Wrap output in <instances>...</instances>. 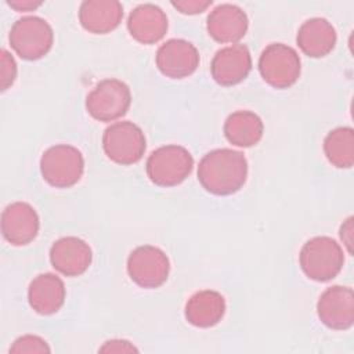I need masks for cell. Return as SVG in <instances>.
<instances>
[{"label": "cell", "instance_id": "obj_5", "mask_svg": "<svg viewBox=\"0 0 354 354\" xmlns=\"http://www.w3.org/2000/svg\"><path fill=\"white\" fill-rule=\"evenodd\" d=\"M84 171L82 152L68 144L50 147L40 159L43 178L55 188H69L79 183Z\"/></svg>", "mask_w": 354, "mask_h": 354}, {"label": "cell", "instance_id": "obj_25", "mask_svg": "<svg viewBox=\"0 0 354 354\" xmlns=\"http://www.w3.org/2000/svg\"><path fill=\"white\" fill-rule=\"evenodd\" d=\"M171 6L181 14L195 15L203 12L207 7H210L212 0H177L171 1Z\"/></svg>", "mask_w": 354, "mask_h": 354}, {"label": "cell", "instance_id": "obj_3", "mask_svg": "<svg viewBox=\"0 0 354 354\" xmlns=\"http://www.w3.org/2000/svg\"><path fill=\"white\" fill-rule=\"evenodd\" d=\"M194 158L181 145H165L155 149L147 159V176L158 187L181 184L192 171Z\"/></svg>", "mask_w": 354, "mask_h": 354}, {"label": "cell", "instance_id": "obj_7", "mask_svg": "<svg viewBox=\"0 0 354 354\" xmlns=\"http://www.w3.org/2000/svg\"><path fill=\"white\" fill-rule=\"evenodd\" d=\"M130 104V88L119 79L101 80L86 98L87 112L100 122H113L124 116Z\"/></svg>", "mask_w": 354, "mask_h": 354}, {"label": "cell", "instance_id": "obj_8", "mask_svg": "<svg viewBox=\"0 0 354 354\" xmlns=\"http://www.w3.org/2000/svg\"><path fill=\"white\" fill-rule=\"evenodd\" d=\"M145 136L133 122H116L105 129L102 148L105 155L118 165L137 163L145 152Z\"/></svg>", "mask_w": 354, "mask_h": 354}, {"label": "cell", "instance_id": "obj_19", "mask_svg": "<svg viewBox=\"0 0 354 354\" xmlns=\"http://www.w3.org/2000/svg\"><path fill=\"white\" fill-rule=\"evenodd\" d=\"M337 36L332 24L325 18H310L297 30L299 48L311 58L328 55L336 44Z\"/></svg>", "mask_w": 354, "mask_h": 354}, {"label": "cell", "instance_id": "obj_14", "mask_svg": "<svg viewBox=\"0 0 354 354\" xmlns=\"http://www.w3.org/2000/svg\"><path fill=\"white\" fill-rule=\"evenodd\" d=\"M252 69L249 48L243 44H231L218 50L210 65L212 77L221 86H234L248 77Z\"/></svg>", "mask_w": 354, "mask_h": 354}, {"label": "cell", "instance_id": "obj_17", "mask_svg": "<svg viewBox=\"0 0 354 354\" xmlns=\"http://www.w3.org/2000/svg\"><path fill=\"white\" fill-rule=\"evenodd\" d=\"M123 6L116 0H86L79 8L80 25L90 33L105 35L119 26Z\"/></svg>", "mask_w": 354, "mask_h": 354}, {"label": "cell", "instance_id": "obj_1", "mask_svg": "<svg viewBox=\"0 0 354 354\" xmlns=\"http://www.w3.org/2000/svg\"><path fill=\"white\" fill-rule=\"evenodd\" d=\"M248 177V160L239 151L218 148L207 152L199 162L198 180L213 195L238 192Z\"/></svg>", "mask_w": 354, "mask_h": 354}, {"label": "cell", "instance_id": "obj_18", "mask_svg": "<svg viewBox=\"0 0 354 354\" xmlns=\"http://www.w3.org/2000/svg\"><path fill=\"white\" fill-rule=\"evenodd\" d=\"M64 281L51 272L39 274L29 285L28 301L29 306L41 315L57 313L65 301Z\"/></svg>", "mask_w": 354, "mask_h": 354}, {"label": "cell", "instance_id": "obj_10", "mask_svg": "<svg viewBox=\"0 0 354 354\" xmlns=\"http://www.w3.org/2000/svg\"><path fill=\"white\" fill-rule=\"evenodd\" d=\"M317 314L319 321L335 330H346L354 324V293L351 288L335 285L318 299Z\"/></svg>", "mask_w": 354, "mask_h": 354}, {"label": "cell", "instance_id": "obj_15", "mask_svg": "<svg viewBox=\"0 0 354 354\" xmlns=\"http://www.w3.org/2000/svg\"><path fill=\"white\" fill-rule=\"evenodd\" d=\"M207 33L218 43H236L248 32L249 19L246 12L235 4H220L207 17Z\"/></svg>", "mask_w": 354, "mask_h": 354}, {"label": "cell", "instance_id": "obj_6", "mask_svg": "<svg viewBox=\"0 0 354 354\" xmlns=\"http://www.w3.org/2000/svg\"><path fill=\"white\" fill-rule=\"evenodd\" d=\"M259 71L263 80L271 87L288 88L300 76V57L295 48L283 43H271L259 58Z\"/></svg>", "mask_w": 354, "mask_h": 354}, {"label": "cell", "instance_id": "obj_13", "mask_svg": "<svg viewBox=\"0 0 354 354\" xmlns=\"http://www.w3.org/2000/svg\"><path fill=\"white\" fill-rule=\"evenodd\" d=\"M93 260L88 243L77 236H64L50 249L51 266L65 277H79L87 271Z\"/></svg>", "mask_w": 354, "mask_h": 354}, {"label": "cell", "instance_id": "obj_16", "mask_svg": "<svg viewBox=\"0 0 354 354\" xmlns=\"http://www.w3.org/2000/svg\"><path fill=\"white\" fill-rule=\"evenodd\" d=\"M130 36L141 44L158 43L167 32L165 11L151 3L137 6L127 18Z\"/></svg>", "mask_w": 354, "mask_h": 354}, {"label": "cell", "instance_id": "obj_20", "mask_svg": "<svg viewBox=\"0 0 354 354\" xmlns=\"http://www.w3.org/2000/svg\"><path fill=\"white\" fill-rule=\"evenodd\" d=\"M225 313V300L216 290H199L185 304V319L198 328L217 325Z\"/></svg>", "mask_w": 354, "mask_h": 354}, {"label": "cell", "instance_id": "obj_9", "mask_svg": "<svg viewBox=\"0 0 354 354\" xmlns=\"http://www.w3.org/2000/svg\"><path fill=\"white\" fill-rule=\"evenodd\" d=\"M169 272L170 261L166 253L156 246H138L129 254L127 274L140 288H159L167 281Z\"/></svg>", "mask_w": 354, "mask_h": 354}, {"label": "cell", "instance_id": "obj_27", "mask_svg": "<svg viewBox=\"0 0 354 354\" xmlns=\"http://www.w3.org/2000/svg\"><path fill=\"white\" fill-rule=\"evenodd\" d=\"M353 231H354V228H353V217H348L342 224L340 232H339L340 239L343 241V243H344V246H346L348 253H353V235H354Z\"/></svg>", "mask_w": 354, "mask_h": 354}, {"label": "cell", "instance_id": "obj_26", "mask_svg": "<svg viewBox=\"0 0 354 354\" xmlns=\"http://www.w3.org/2000/svg\"><path fill=\"white\" fill-rule=\"evenodd\" d=\"M101 353H133L138 351L130 342L122 340V339H112L104 343V346L100 348Z\"/></svg>", "mask_w": 354, "mask_h": 354}, {"label": "cell", "instance_id": "obj_4", "mask_svg": "<svg viewBox=\"0 0 354 354\" xmlns=\"http://www.w3.org/2000/svg\"><path fill=\"white\" fill-rule=\"evenodd\" d=\"M8 40L11 48L24 59L43 58L53 47L54 33L50 24L36 15L19 18L11 26Z\"/></svg>", "mask_w": 354, "mask_h": 354}, {"label": "cell", "instance_id": "obj_28", "mask_svg": "<svg viewBox=\"0 0 354 354\" xmlns=\"http://www.w3.org/2000/svg\"><path fill=\"white\" fill-rule=\"evenodd\" d=\"M7 4L17 10V11H32L41 6V1H32V0H15V1H7Z\"/></svg>", "mask_w": 354, "mask_h": 354}, {"label": "cell", "instance_id": "obj_22", "mask_svg": "<svg viewBox=\"0 0 354 354\" xmlns=\"http://www.w3.org/2000/svg\"><path fill=\"white\" fill-rule=\"evenodd\" d=\"M324 152L328 160L339 169L354 165V131L351 127H337L324 140Z\"/></svg>", "mask_w": 354, "mask_h": 354}, {"label": "cell", "instance_id": "obj_2", "mask_svg": "<svg viewBox=\"0 0 354 354\" xmlns=\"http://www.w3.org/2000/svg\"><path fill=\"white\" fill-rule=\"evenodd\" d=\"M299 261L303 272L310 279L326 282L342 271L344 254L335 239L329 236H315L303 245Z\"/></svg>", "mask_w": 354, "mask_h": 354}, {"label": "cell", "instance_id": "obj_21", "mask_svg": "<svg viewBox=\"0 0 354 354\" xmlns=\"http://www.w3.org/2000/svg\"><path fill=\"white\" fill-rule=\"evenodd\" d=\"M263 122L250 111L232 112L224 122L225 138L236 147L249 148L256 145L263 137Z\"/></svg>", "mask_w": 354, "mask_h": 354}, {"label": "cell", "instance_id": "obj_11", "mask_svg": "<svg viewBox=\"0 0 354 354\" xmlns=\"http://www.w3.org/2000/svg\"><path fill=\"white\" fill-rule=\"evenodd\" d=\"M199 65L196 47L184 39H170L156 53V66L170 79H183L192 75Z\"/></svg>", "mask_w": 354, "mask_h": 354}, {"label": "cell", "instance_id": "obj_23", "mask_svg": "<svg viewBox=\"0 0 354 354\" xmlns=\"http://www.w3.org/2000/svg\"><path fill=\"white\" fill-rule=\"evenodd\" d=\"M47 342L35 335H25L18 337L10 347V353H50Z\"/></svg>", "mask_w": 354, "mask_h": 354}, {"label": "cell", "instance_id": "obj_12", "mask_svg": "<svg viewBox=\"0 0 354 354\" xmlns=\"http://www.w3.org/2000/svg\"><path fill=\"white\" fill-rule=\"evenodd\" d=\"M39 227V216L26 202H14L1 213L3 236L14 246L30 243L37 236Z\"/></svg>", "mask_w": 354, "mask_h": 354}, {"label": "cell", "instance_id": "obj_24", "mask_svg": "<svg viewBox=\"0 0 354 354\" xmlns=\"http://www.w3.org/2000/svg\"><path fill=\"white\" fill-rule=\"evenodd\" d=\"M0 80H1V91H6L17 77V62L14 57L6 50L0 51Z\"/></svg>", "mask_w": 354, "mask_h": 354}]
</instances>
